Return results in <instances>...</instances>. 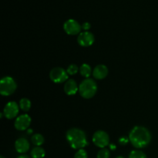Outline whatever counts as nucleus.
Listing matches in <instances>:
<instances>
[{
    "label": "nucleus",
    "mask_w": 158,
    "mask_h": 158,
    "mask_svg": "<svg viewBox=\"0 0 158 158\" xmlns=\"http://www.w3.org/2000/svg\"><path fill=\"white\" fill-rule=\"evenodd\" d=\"M78 89V86H77L76 81H74V80L71 79V80H68L66 82V84L64 86V91L67 95H74V94H77Z\"/></svg>",
    "instance_id": "nucleus-13"
},
{
    "label": "nucleus",
    "mask_w": 158,
    "mask_h": 158,
    "mask_svg": "<svg viewBox=\"0 0 158 158\" xmlns=\"http://www.w3.org/2000/svg\"><path fill=\"white\" fill-rule=\"evenodd\" d=\"M77 40L80 46H89L94 43V36L91 32L85 31V32H80Z\"/></svg>",
    "instance_id": "nucleus-10"
},
{
    "label": "nucleus",
    "mask_w": 158,
    "mask_h": 158,
    "mask_svg": "<svg viewBox=\"0 0 158 158\" xmlns=\"http://www.w3.org/2000/svg\"><path fill=\"white\" fill-rule=\"evenodd\" d=\"M51 80L56 83H61L66 81L68 79V73L64 69L60 67H56L51 70L49 73Z\"/></svg>",
    "instance_id": "nucleus-5"
},
{
    "label": "nucleus",
    "mask_w": 158,
    "mask_h": 158,
    "mask_svg": "<svg viewBox=\"0 0 158 158\" xmlns=\"http://www.w3.org/2000/svg\"><path fill=\"white\" fill-rule=\"evenodd\" d=\"M32 140V143L36 147H40L44 143V137L41 135V134H34L31 138Z\"/></svg>",
    "instance_id": "nucleus-16"
},
{
    "label": "nucleus",
    "mask_w": 158,
    "mask_h": 158,
    "mask_svg": "<svg viewBox=\"0 0 158 158\" xmlns=\"http://www.w3.org/2000/svg\"><path fill=\"white\" fill-rule=\"evenodd\" d=\"M31 118L28 114H23L16 118L15 121V127L18 131H25L29 127Z\"/></svg>",
    "instance_id": "nucleus-9"
},
{
    "label": "nucleus",
    "mask_w": 158,
    "mask_h": 158,
    "mask_svg": "<svg viewBox=\"0 0 158 158\" xmlns=\"http://www.w3.org/2000/svg\"><path fill=\"white\" fill-rule=\"evenodd\" d=\"M130 141L136 148H143L148 146L151 140V134L147 128L137 126L130 133Z\"/></svg>",
    "instance_id": "nucleus-1"
},
{
    "label": "nucleus",
    "mask_w": 158,
    "mask_h": 158,
    "mask_svg": "<svg viewBox=\"0 0 158 158\" xmlns=\"http://www.w3.org/2000/svg\"><path fill=\"white\" fill-rule=\"evenodd\" d=\"M78 70H79L78 66H77V65L71 64L70 66L68 67L66 72H67V73H69V75H74V74H76L77 72H78Z\"/></svg>",
    "instance_id": "nucleus-20"
},
{
    "label": "nucleus",
    "mask_w": 158,
    "mask_h": 158,
    "mask_svg": "<svg viewBox=\"0 0 158 158\" xmlns=\"http://www.w3.org/2000/svg\"><path fill=\"white\" fill-rule=\"evenodd\" d=\"M64 30L68 35H77L81 30V26L77 21L74 19H68L64 23Z\"/></svg>",
    "instance_id": "nucleus-7"
},
{
    "label": "nucleus",
    "mask_w": 158,
    "mask_h": 158,
    "mask_svg": "<svg viewBox=\"0 0 158 158\" xmlns=\"http://www.w3.org/2000/svg\"><path fill=\"white\" fill-rule=\"evenodd\" d=\"M116 158H124V157H122V156H118V157H117Z\"/></svg>",
    "instance_id": "nucleus-26"
},
{
    "label": "nucleus",
    "mask_w": 158,
    "mask_h": 158,
    "mask_svg": "<svg viewBox=\"0 0 158 158\" xmlns=\"http://www.w3.org/2000/svg\"><path fill=\"white\" fill-rule=\"evenodd\" d=\"M15 148L18 153L24 154L29 151V143L26 138H19L15 141Z\"/></svg>",
    "instance_id": "nucleus-11"
},
{
    "label": "nucleus",
    "mask_w": 158,
    "mask_h": 158,
    "mask_svg": "<svg viewBox=\"0 0 158 158\" xmlns=\"http://www.w3.org/2000/svg\"><path fill=\"white\" fill-rule=\"evenodd\" d=\"M82 28H83V29H84V30H86V31L89 30V29H90V24H89V23H83V26H82Z\"/></svg>",
    "instance_id": "nucleus-23"
},
{
    "label": "nucleus",
    "mask_w": 158,
    "mask_h": 158,
    "mask_svg": "<svg viewBox=\"0 0 158 158\" xmlns=\"http://www.w3.org/2000/svg\"><path fill=\"white\" fill-rule=\"evenodd\" d=\"M93 142L97 147L104 148L110 143V137L105 131H98L94 134L93 137Z\"/></svg>",
    "instance_id": "nucleus-6"
},
{
    "label": "nucleus",
    "mask_w": 158,
    "mask_h": 158,
    "mask_svg": "<svg viewBox=\"0 0 158 158\" xmlns=\"http://www.w3.org/2000/svg\"><path fill=\"white\" fill-rule=\"evenodd\" d=\"M97 158H110V151L106 148H102L97 154Z\"/></svg>",
    "instance_id": "nucleus-19"
},
{
    "label": "nucleus",
    "mask_w": 158,
    "mask_h": 158,
    "mask_svg": "<svg viewBox=\"0 0 158 158\" xmlns=\"http://www.w3.org/2000/svg\"><path fill=\"white\" fill-rule=\"evenodd\" d=\"M20 108L23 111H29L31 107V101L27 98H23L19 102Z\"/></svg>",
    "instance_id": "nucleus-17"
},
{
    "label": "nucleus",
    "mask_w": 158,
    "mask_h": 158,
    "mask_svg": "<svg viewBox=\"0 0 158 158\" xmlns=\"http://www.w3.org/2000/svg\"><path fill=\"white\" fill-rule=\"evenodd\" d=\"M129 158H148L146 154L140 151H131L129 155Z\"/></svg>",
    "instance_id": "nucleus-18"
},
{
    "label": "nucleus",
    "mask_w": 158,
    "mask_h": 158,
    "mask_svg": "<svg viewBox=\"0 0 158 158\" xmlns=\"http://www.w3.org/2000/svg\"><path fill=\"white\" fill-rule=\"evenodd\" d=\"M108 69L104 65H98L95 67L93 72L94 77L97 80H103L107 76Z\"/></svg>",
    "instance_id": "nucleus-12"
},
{
    "label": "nucleus",
    "mask_w": 158,
    "mask_h": 158,
    "mask_svg": "<svg viewBox=\"0 0 158 158\" xmlns=\"http://www.w3.org/2000/svg\"><path fill=\"white\" fill-rule=\"evenodd\" d=\"M66 140L73 149H83L87 145L85 133L78 128H72L66 133Z\"/></svg>",
    "instance_id": "nucleus-2"
},
{
    "label": "nucleus",
    "mask_w": 158,
    "mask_h": 158,
    "mask_svg": "<svg viewBox=\"0 0 158 158\" xmlns=\"http://www.w3.org/2000/svg\"><path fill=\"white\" fill-rule=\"evenodd\" d=\"M128 142H129V140L127 138H126V137H121L119 140V143L121 145H126Z\"/></svg>",
    "instance_id": "nucleus-22"
},
{
    "label": "nucleus",
    "mask_w": 158,
    "mask_h": 158,
    "mask_svg": "<svg viewBox=\"0 0 158 158\" xmlns=\"http://www.w3.org/2000/svg\"><path fill=\"white\" fill-rule=\"evenodd\" d=\"M110 149L111 150H115L116 149V146H115V145L110 144Z\"/></svg>",
    "instance_id": "nucleus-24"
},
{
    "label": "nucleus",
    "mask_w": 158,
    "mask_h": 158,
    "mask_svg": "<svg viewBox=\"0 0 158 158\" xmlns=\"http://www.w3.org/2000/svg\"><path fill=\"white\" fill-rule=\"evenodd\" d=\"M17 158H29V157H28V156H26V155H21V156H19V157H18Z\"/></svg>",
    "instance_id": "nucleus-25"
},
{
    "label": "nucleus",
    "mask_w": 158,
    "mask_h": 158,
    "mask_svg": "<svg viewBox=\"0 0 158 158\" xmlns=\"http://www.w3.org/2000/svg\"><path fill=\"white\" fill-rule=\"evenodd\" d=\"M46 155L44 149L40 147H35L31 151V156L32 158H43Z\"/></svg>",
    "instance_id": "nucleus-14"
},
{
    "label": "nucleus",
    "mask_w": 158,
    "mask_h": 158,
    "mask_svg": "<svg viewBox=\"0 0 158 158\" xmlns=\"http://www.w3.org/2000/svg\"><path fill=\"white\" fill-rule=\"evenodd\" d=\"M74 158H88L87 153L85 150L80 149L74 155Z\"/></svg>",
    "instance_id": "nucleus-21"
},
{
    "label": "nucleus",
    "mask_w": 158,
    "mask_h": 158,
    "mask_svg": "<svg viewBox=\"0 0 158 158\" xmlns=\"http://www.w3.org/2000/svg\"><path fill=\"white\" fill-rule=\"evenodd\" d=\"M5 117L8 119H12L17 116L19 114V106L15 102H9L6 105L3 110Z\"/></svg>",
    "instance_id": "nucleus-8"
},
{
    "label": "nucleus",
    "mask_w": 158,
    "mask_h": 158,
    "mask_svg": "<svg viewBox=\"0 0 158 158\" xmlns=\"http://www.w3.org/2000/svg\"><path fill=\"white\" fill-rule=\"evenodd\" d=\"M80 72L83 77H86V78H88V77L91 75L92 69H91V67L89 66V65L85 63V64H83L81 66H80Z\"/></svg>",
    "instance_id": "nucleus-15"
},
{
    "label": "nucleus",
    "mask_w": 158,
    "mask_h": 158,
    "mask_svg": "<svg viewBox=\"0 0 158 158\" xmlns=\"http://www.w3.org/2000/svg\"><path fill=\"white\" fill-rule=\"evenodd\" d=\"M16 89V83L10 77H3L0 82V93L2 96H9Z\"/></svg>",
    "instance_id": "nucleus-4"
},
{
    "label": "nucleus",
    "mask_w": 158,
    "mask_h": 158,
    "mask_svg": "<svg viewBox=\"0 0 158 158\" xmlns=\"http://www.w3.org/2000/svg\"><path fill=\"white\" fill-rule=\"evenodd\" d=\"M0 158H6V157H3V156H1V157H0Z\"/></svg>",
    "instance_id": "nucleus-27"
},
{
    "label": "nucleus",
    "mask_w": 158,
    "mask_h": 158,
    "mask_svg": "<svg viewBox=\"0 0 158 158\" xmlns=\"http://www.w3.org/2000/svg\"><path fill=\"white\" fill-rule=\"evenodd\" d=\"M97 91V85L92 79L86 78L80 83L79 86V92L80 95L85 99L92 98Z\"/></svg>",
    "instance_id": "nucleus-3"
}]
</instances>
